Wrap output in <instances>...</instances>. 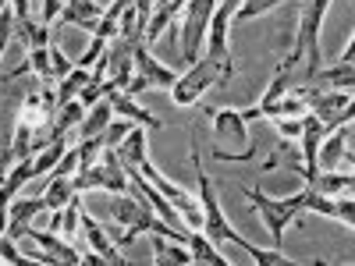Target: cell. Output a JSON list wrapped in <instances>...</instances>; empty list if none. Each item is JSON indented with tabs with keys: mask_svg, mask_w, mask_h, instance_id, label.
Instances as JSON below:
<instances>
[{
	"mask_svg": "<svg viewBox=\"0 0 355 266\" xmlns=\"http://www.w3.org/2000/svg\"><path fill=\"white\" fill-rule=\"evenodd\" d=\"M64 153H68V139H53V142H46L40 153H33V177H43L46 170H53L57 160H61Z\"/></svg>",
	"mask_w": 355,
	"mask_h": 266,
	"instance_id": "cell-22",
	"label": "cell"
},
{
	"mask_svg": "<svg viewBox=\"0 0 355 266\" xmlns=\"http://www.w3.org/2000/svg\"><path fill=\"white\" fill-rule=\"evenodd\" d=\"M153 263L157 266H167V263L192 266L196 259H192V252H189L185 242H171V238H164V234H153Z\"/></svg>",
	"mask_w": 355,
	"mask_h": 266,
	"instance_id": "cell-17",
	"label": "cell"
},
{
	"mask_svg": "<svg viewBox=\"0 0 355 266\" xmlns=\"http://www.w3.org/2000/svg\"><path fill=\"white\" fill-rule=\"evenodd\" d=\"M110 121H114V107H110V100L103 96V100H96L93 107L85 110L82 125H78V139H96V135H103Z\"/></svg>",
	"mask_w": 355,
	"mask_h": 266,
	"instance_id": "cell-16",
	"label": "cell"
},
{
	"mask_svg": "<svg viewBox=\"0 0 355 266\" xmlns=\"http://www.w3.org/2000/svg\"><path fill=\"white\" fill-rule=\"evenodd\" d=\"M107 43H110V39H103V36H89V46H85L82 57H75V64H78V68H93L100 57L107 53Z\"/></svg>",
	"mask_w": 355,
	"mask_h": 266,
	"instance_id": "cell-27",
	"label": "cell"
},
{
	"mask_svg": "<svg viewBox=\"0 0 355 266\" xmlns=\"http://www.w3.org/2000/svg\"><path fill=\"white\" fill-rule=\"evenodd\" d=\"M128 132H132V121H128V117H125V121H110V125H107V132H103V145L117 150V142H121Z\"/></svg>",
	"mask_w": 355,
	"mask_h": 266,
	"instance_id": "cell-32",
	"label": "cell"
},
{
	"mask_svg": "<svg viewBox=\"0 0 355 266\" xmlns=\"http://www.w3.org/2000/svg\"><path fill=\"white\" fill-rule=\"evenodd\" d=\"M352 121H345V125H338V128H331L327 135L320 139V150H316V163L323 167V170H331V167H338L341 163V157L352 163L355 157H352Z\"/></svg>",
	"mask_w": 355,
	"mask_h": 266,
	"instance_id": "cell-10",
	"label": "cell"
},
{
	"mask_svg": "<svg viewBox=\"0 0 355 266\" xmlns=\"http://www.w3.org/2000/svg\"><path fill=\"white\" fill-rule=\"evenodd\" d=\"M132 61H135V75H142L150 89H171V85L178 82V71H174V68H167V64H160L157 57H153V50L146 46V39H142V43H135Z\"/></svg>",
	"mask_w": 355,
	"mask_h": 266,
	"instance_id": "cell-9",
	"label": "cell"
},
{
	"mask_svg": "<svg viewBox=\"0 0 355 266\" xmlns=\"http://www.w3.org/2000/svg\"><path fill=\"white\" fill-rule=\"evenodd\" d=\"M75 181L68 174H50V185L43 192V202H46V210H61V206H68L75 199Z\"/></svg>",
	"mask_w": 355,
	"mask_h": 266,
	"instance_id": "cell-21",
	"label": "cell"
},
{
	"mask_svg": "<svg viewBox=\"0 0 355 266\" xmlns=\"http://www.w3.org/2000/svg\"><path fill=\"white\" fill-rule=\"evenodd\" d=\"M270 121H274V128H277L281 139L299 142V135H302V117H270Z\"/></svg>",
	"mask_w": 355,
	"mask_h": 266,
	"instance_id": "cell-29",
	"label": "cell"
},
{
	"mask_svg": "<svg viewBox=\"0 0 355 266\" xmlns=\"http://www.w3.org/2000/svg\"><path fill=\"white\" fill-rule=\"evenodd\" d=\"M189 252H192V259L196 263H214V266H227V256H220L217 252V245L206 238L202 231H192L189 234Z\"/></svg>",
	"mask_w": 355,
	"mask_h": 266,
	"instance_id": "cell-23",
	"label": "cell"
},
{
	"mask_svg": "<svg viewBox=\"0 0 355 266\" xmlns=\"http://www.w3.org/2000/svg\"><path fill=\"white\" fill-rule=\"evenodd\" d=\"M89 82H93V75H89V68H71L61 82H57L53 85V93H57V107H64V103H71V100H78V93H82V89L89 85Z\"/></svg>",
	"mask_w": 355,
	"mask_h": 266,
	"instance_id": "cell-20",
	"label": "cell"
},
{
	"mask_svg": "<svg viewBox=\"0 0 355 266\" xmlns=\"http://www.w3.org/2000/svg\"><path fill=\"white\" fill-rule=\"evenodd\" d=\"M21 238H28V242H36L57 266L61 263H71V266H78V263H85V249H78L75 242H68V238H61L57 231H40V227H33L28 224L25 231H21Z\"/></svg>",
	"mask_w": 355,
	"mask_h": 266,
	"instance_id": "cell-8",
	"label": "cell"
},
{
	"mask_svg": "<svg viewBox=\"0 0 355 266\" xmlns=\"http://www.w3.org/2000/svg\"><path fill=\"white\" fill-rule=\"evenodd\" d=\"M75 153H78V167H89L100 153H103V135H96V139H82L78 145H75Z\"/></svg>",
	"mask_w": 355,
	"mask_h": 266,
	"instance_id": "cell-28",
	"label": "cell"
},
{
	"mask_svg": "<svg viewBox=\"0 0 355 266\" xmlns=\"http://www.w3.org/2000/svg\"><path fill=\"white\" fill-rule=\"evenodd\" d=\"M256 266H295L291 256H284L281 249H259V256L252 259Z\"/></svg>",
	"mask_w": 355,
	"mask_h": 266,
	"instance_id": "cell-31",
	"label": "cell"
},
{
	"mask_svg": "<svg viewBox=\"0 0 355 266\" xmlns=\"http://www.w3.org/2000/svg\"><path fill=\"white\" fill-rule=\"evenodd\" d=\"M217 0H185L182 8V61L192 64L199 57V46L206 43V28H210Z\"/></svg>",
	"mask_w": 355,
	"mask_h": 266,
	"instance_id": "cell-7",
	"label": "cell"
},
{
	"mask_svg": "<svg viewBox=\"0 0 355 266\" xmlns=\"http://www.w3.org/2000/svg\"><path fill=\"white\" fill-rule=\"evenodd\" d=\"M284 0H242V8L234 11V18L231 21H249V18H259V15H266V11H274V8H281Z\"/></svg>",
	"mask_w": 355,
	"mask_h": 266,
	"instance_id": "cell-26",
	"label": "cell"
},
{
	"mask_svg": "<svg viewBox=\"0 0 355 266\" xmlns=\"http://www.w3.org/2000/svg\"><path fill=\"white\" fill-rule=\"evenodd\" d=\"M75 181V192L85 195V192H128L132 181H128V170L125 163L117 160V150H110V145H103V153L89 163V167H78L71 174Z\"/></svg>",
	"mask_w": 355,
	"mask_h": 266,
	"instance_id": "cell-4",
	"label": "cell"
},
{
	"mask_svg": "<svg viewBox=\"0 0 355 266\" xmlns=\"http://www.w3.org/2000/svg\"><path fill=\"white\" fill-rule=\"evenodd\" d=\"M0 259H4V263H15V266H25V263H28V256L15 245L11 234H0Z\"/></svg>",
	"mask_w": 355,
	"mask_h": 266,
	"instance_id": "cell-30",
	"label": "cell"
},
{
	"mask_svg": "<svg viewBox=\"0 0 355 266\" xmlns=\"http://www.w3.org/2000/svg\"><path fill=\"white\" fill-rule=\"evenodd\" d=\"M61 227H57V234H61V238H68V242H75L78 234H82V227H78V220H82V206H78V195L68 202V206H61Z\"/></svg>",
	"mask_w": 355,
	"mask_h": 266,
	"instance_id": "cell-25",
	"label": "cell"
},
{
	"mask_svg": "<svg viewBox=\"0 0 355 266\" xmlns=\"http://www.w3.org/2000/svg\"><path fill=\"white\" fill-rule=\"evenodd\" d=\"M50 57H53V75H57V82H61V78L75 68V61H71V57H68L61 46H53V43H50Z\"/></svg>",
	"mask_w": 355,
	"mask_h": 266,
	"instance_id": "cell-33",
	"label": "cell"
},
{
	"mask_svg": "<svg viewBox=\"0 0 355 266\" xmlns=\"http://www.w3.org/2000/svg\"><path fill=\"white\" fill-rule=\"evenodd\" d=\"M231 75H234V71L224 68L220 61H214V57H196V61H192L182 75H178V82L171 85V100H174L178 107H192V103L202 100L206 89L227 82Z\"/></svg>",
	"mask_w": 355,
	"mask_h": 266,
	"instance_id": "cell-5",
	"label": "cell"
},
{
	"mask_svg": "<svg viewBox=\"0 0 355 266\" xmlns=\"http://www.w3.org/2000/svg\"><path fill=\"white\" fill-rule=\"evenodd\" d=\"M82 117H85V107H82L78 100H71V103H64V107H57L53 128H50V142H53V139H68L71 132H78Z\"/></svg>",
	"mask_w": 355,
	"mask_h": 266,
	"instance_id": "cell-19",
	"label": "cell"
},
{
	"mask_svg": "<svg viewBox=\"0 0 355 266\" xmlns=\"http://www.w3.org/2000/svg\"><path fill=\"white\" fill-rule=\"evenodd\" d=\"M327 11H331V0H306L302 4L299 33H295V43H291L288 57L281 61L284 68H291L295 85H306L323 68V61H320V25H323V18H327Z\"/></svg>",
	"mask_w": 355,
	"mask_h": 266,
	"instance_id": "cell-1",
	"label": "cell"
},
{
	"mask_svg": "<svg viewBox=\"0 0 355 266\" xmlns=\"http://www.w3.org/2000/svg\"><path fill=\"white\" fill-rule=\"evenodd\" d=\"M50 33L53 28L50 25H36L33 18L28 21H21V25H15V36L25 43V50H36V46H50Z\"/></svg>",
	"mask_w": 355,
	"mask_h": 266,
	"instance_id": "cell-24",
	"label": "cell"
},
{
	"mask_svg": "<svg viewBox=\"0 0 355 266\" xmlns=\"http://www.w3.org/2000/svg\"><path fill=\"white\" fill-rule=\"evenodd\" d=\"M214 121V157L227 160V163H249L256 157V142L249 139V121L242 117V110H231V107H214L206 110Z\"/></svg>",
	"mask_w": 355,
	"mask_h": 266,
	"instance_id": "cell-3",
	"label": "cell"
},
{
	"mask_svg": "<svg viewBox=\"0 0 355 266\" xmlns=\"http://www.w3.org/2000/svg\"><path fill=\"white\" fill-rule=\"evenodd\" d=\"M43 210H46L43 195H40V199H11V206H8V231H4V234H11V238L18 242L21 231L33 224V217L43 213Z\"/></svg>",
	"mask_w": 355,
	"mask_h": 266,
	"instance_id": "cell-14",
	"label": "cell"
},
{
	"mask_svg": "<svg viewBox=\"0 0 355 266\" xmlns=\"http://www.w3.org/2000/svg\"><path fill=\"white\" fill-rule=\"evenodd\" d=\"M110 100V107H114V114H121V117H128V121L132 125H142V128H164V121H160V117L157 114H150V110H146V107H139L135 103V96H128L125 93V89H114V93L107 96Z\"/></svg>",
	"mask_w": 355,
	"mask_h": 266,
	"instance_id": "cell-13",
	"label": "cell"
},
{
	"mask_svg": "<svg viewBox=\"0 0 355 266\" xmlns=\"http://www.w3.org/2000/svg\"><path fill=\"white\" fill-rule=\"evenodd\" d=\"M8 4H11V11H15V25L28 21V0H8Z\"/></svg>",
	"mask_w": 355,
	"mask_h": 266,
	"instance_id": "cell-34",
	"label": "cell"
},
{
	"mask_svg": "<svg viewBox=\"0 0 355 266\" xmlns=\"http://www.w3.org/2000/svg\"><path fill=\"white\" fill-rule=\"evenodd\" d=\"M78 227H82V234H85V242H89V249H93L103 263H114V266H125L128 259L117 252V245H110V238H107V231L89 217V213H82V220H78Z\"/></svg>",
	"mask_w": 355,
	"mask_h": 266,
	"instance_id": "cell-12",
	"label": "cell"
},
{
	"mask_svg": "<svg viewBox=\"0 0 355 266\" xmlns=\"http://www.w3.org/2000/svg\"><path fill=\"white\" fill-rule=\"evenodd\" d=\"M0 185H4V170H0Z\"/></svg>",
	"mask_w": 355,
	"mask_h": 266,
	"instance_id": "cell-36",
	"label": "cell"
},
{
	"mask_svg": "<svg viewBox=\"0 0 355 266\" xmlns=\"http://www.w3.org/2000/svg\"><path fill=\"white\" fill-rule=\"evenodd\" d=\"M352 82H355V64L352 61H338L334 68H320L309 78V85H316V89H352Z\"/></svg>",
	"mask_w": 355,
	"mask_h": 266,
	"instance_id": "cell-18",
	"label": "cell"
},
{
	"mask_svg": "<svg viewBox=\"0 0 355 266\" xmlns=\"http://www.w3.org/2000/svg\"><path fill=\"white\" fill-rule=\"evenodd\" d=\"M242 195L249 199V210L259 213V220H263L266 234H270L274 249H281L284 245V227L302 213L299 206H295V199L291 195L288 199H270V195H263L259 188H249V185H242Z\"/></svg>",
	"mask_w": 355,
	"mask_h": 266,
	"instance_id": "cell-6",
	"label": "cell"
},
{
	"mask_svg": "<svg viewBox=\"0 0 355 266\" xmlns=\"http://www.w3.org/2000/svg\"><path fill=\"white\" fill-rule=\"evenodd\" d=\"M352 185H355V177H352L348 170L341 174V170H334V167H331V170L320 167L309 181H306V188H313V192H320V195H348Z\"/></svg>",
	"mask_w": 355,
	"mask_h": 266,
	"instance_id": "cell-15",
	"label": "cell"
},
{
	"mask_svg": "<svg viewBox=\"0 0 355 266\" xmlns=\"http://www.w3.org/2000/svg\"><path fill=\"white\" fill-rule=\"evenodd\" d=\"M192 167H196V185H199V210H202V234L210 238L214 245H239L245 256H259V245H252L249 238H242L239 231L231 227V220L224 217V206H220V195H217V188H214V181H210V174H206L202 167H199V145H196V132H192Z\"/></svg>",
	"mask_w": 355,
	"mask_h": 266,
	"instance_id": "cell-2",
	"label": "cell"
},
{
	"mask_svg": "<svg viewBox=\"0 0 355 266\" xmlns=\"http://www.w3.org/2000/svg\"><path fill=\"white\" fill-rule=\"evenodd\" d=\"M100 18H103V8L96 4V0H64L61 11H57V18H53V25L57 28H61V25H75V28H85V33L93 36V28H96Z\"/></svg>",
	"mask_w": 355,
	"mask_h": 266,
	"instance_id": "cell-11",
	"label": "cell"
},
{
	"mask_svg": "<svg viewBox=\"0 0 355 266\" xmlns=\"http://www.w3.org/2000/svg\"><path fill=\"white\" fill-rule=\"evenodd\" d=\"M352 53H355V39H348V46H345V53H341V61H352Z\"/></svg>",
	"mask_w": 355,
	"mask_h": 266,
	"instance_id": "cell-35",
	"label": "cell"
}]
</instances>
